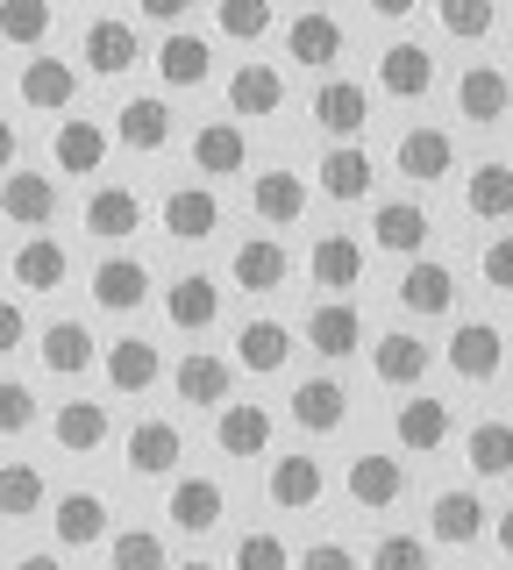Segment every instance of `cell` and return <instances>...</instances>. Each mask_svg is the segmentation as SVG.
I'll return each mask as SVG.
<instances>
[{
    "instance_id": "obj_41",
    "label": "cell",
    "mask_w": 513,
    "mask_h": 570,
    "mask_svg": "<svg viewBox=\"0 0 513 570\" xmlns=\"http://www.w3.org/2000/svg\"><path fill=\"white\" fill-rule=\"evenodd\" d=\"M464 207L477 214V222H506L513 214V165L506 157H485V165L464 178Z\"/></svg>"
},
{
    "instance_id": "obj_53",
    "label": "cell",
    "mask_w": 513,
    "mask_h": 570,
    "mask_svg": "<svg viewBox=\"0 0 513 570\" xmlns=\"http://www.w3.org/2000/svg\"><path fill=\"white\" fill-rule=\"evenodd\" d=\"M293 570H357V549H343V542H307V557H299Z\"/></svg>"
},
{
    "instance_id": "obj_23",
    "label": "cell",
    "mask_w": 513,
    "mask_h": 570,
    "mask_svg": "<svg viewBox=\"0 0 513 570\" xmlns=\"http://www.w3.org/2000/svg\"><path fill=\"white\" fill-rule=\"evenodd\" d=\"M264 492H272V507H286V513L322 507V492H328L322 456H278V463H272V478H264Z\"/></svg>"
},
{
    "instance_id": "obj_47",
    "label": "cell",
    "mask_w": 513,
    "mask_h": 570,
    "mask_svg": "<svg viewBox=\"0 0 513 570\" xmlns=\"http://www.w3.org/2000/svg\"><path fill=\"white\" fill-rule=\"evenodd\" d=\"M215 29L228 43H264L272 36V0H215Z\"/></svg>"
},
{
    "instance_id": "obj_14",
    "label": "cell",
    "mask_w": 513,
    "mask_h": 570,
    "mask_svg": "<svg viewBox=\"0 0 513 570\" xmlns=\"http://www.w3.org/2000/svg\"><path fill=\"white\" fill-rule=\"evenodd\" d=\"M50 534H58V549H93L108 542V499L100 492H65L58 507H50Z\"/></svg>"
},
{
    "instance_id": "obj_56",
    "label": "cell",
    "mask_w": 513,
    "mask_h": 570,
    "mask_svg": "<svg viewBox=\"0 0 513 570\" xmlns=\"http://www.w3.org/2000/svg\"><path fill=\"white\" fill-rule=\"evenodd\" d=\"M14 157H22V136H14V121H0V178L14 171Z\"/></svg>"
},
{
    "instance_id": "obj_54",
    "label": "cell",
    "mask_w": 513,
    "mask_h": 570,
    "mask_svg": "<svg viewBox=\"0 0 513 570\" xmlns=\"http://www.w3.org/2000/svg\"><path fill=\"white\" fill-rule=\"evenodd\" d=\"M22 343H29V314L14 299H0V356H14Z\"/></svg>"
},
{
    "instance_id": "obj_17",
    "label": "cell",
    "mask_w": 513,
    "mask_h": 570,
    "mask_svg": "<svg viewBox=\"0 0 513 570\" xmlns=\"http://www.w3.org/2000/svg\"><path fill=\"white\" fill-rule=\"evenodd\" d=\"M428 343H421L414 328H393V335H378L371 343V371H378V385H393V392H406V385H421L428 379Z\"/></svg>"
},
{
    "instance_id": "obj_13",
    "label": "cell",
    "mask_w": 513,
    "mask_h": 570,
    "mask_svg": "<svg viewBox=\"0 0 513 570\" xmlns=\"http://www.w3.org/2000/svg\"><path fill=\"white\" fill-rule=\"evenodd\" d=\"M100 371H108V385L121 400H136V392H150L165 379V356H157V343H144V335H115L108 356H100Z\"/></svg>"
},
{
    "instance_id": "obj_4",
    "label": "cell",
    "mask_w": 513,
    "mask_h": 570,
    "mask_svg": "<svg viewBox=\"0 0 513 570\" xmlns=\"http://www.w3.org/2000/svg\"><path fill=\"white\" fill-rule=\"evenodd\" d=\"M314 129H328L335 142H357L371 129V86L322 79V86H314Z\"/></svg>"
},
{
    "instance_id": "obj_33",
    "label": "cell",
    "mask_w": 513,
    "mask_h": 570,
    "mask_svg": "<svg viewBox=\"0 0 513 570\" xmlns=\"http://www.w3.org/2000/svg\"><path fill=\"white\" fill-rule=\"evenodd\" d=\"M343 485H349V499H357L364 513H385L406 492V471H399V456H371L364 450V456H349V478H343Z\"/></svg>"
},
{
    "instance_id": "obj_58",
    "label": "cell",
    "mask_w": 513,
    "mask_h": 570,
    "mask_svg": "<svg viewBox=\"0 0 513 570\" xmlns=\"http://www.w3.org/2000/svg\"><path fill=\"white\" fill-rule=\"evenodd\" d=\"M492 542H500V549H506V557H513V507L500 513V521H492Z\"/></svg>"
},
{
    "instance_id": "obj_42",
    "label": "cell",
    "mask_w": 513,
    "mask_h": 570,
    "mask_svg": "<svg viewBox=\"0 0 513 570\" xmlns=\"http://www.w3.org/2000/svg\"><path fill=\"white\" fill-rule=\"evenodd\" d=\"M50 435H58V450L93 456L100 442H108V406H100V400H65L58 421H50Z\"/></svg>"
},
{
    "instance_id": "obj_27",
    "label": "cell",
    "mask_w": 513,
    "mask_h": 570,
    "mask_svg": "<svg viewBox=\"0 0 513 570\" xmlns=\"http://www.w3.org/2000/svg\"><path fill=\"white\" fill-rule=\"evenodd\" d=\"M228 385H236V371L221 364V356H207V350H193V356H179L171 364V392H179L186 406H228Z\"/></svg>"
},
{
    "instance_id": "obj_28",
    "label": "cell",
    "mask_w": 513,
    "mask_h": 570,
    "mask_svg": "<svg viewBox=\"0 0 513 570\" xmlns=\"http://www.w3.org/2000/svg\"><path fill=\"white\" fill-rule=\"evenodd\" d=\"M428 534H435V542H450V549L477 542V534H485V499L464 492V485L435 492V499H428Z\"/></svg>"
},
{
    "instance_id": "obj_57",
    "label": "cell",
    "mask_w": 513,
    "mask_h": 570,
    "mask_svg": "<svg viewBox=\"0 0 513 570\" xmlns=\"http://www.w3.org/2000/svg\"><path fill=\"white\" fill-rule=\"evenodd\" d=\"M414 8H421V0H371V14H385V22H406Z\"/></svg>"
},
{
    "instance_id": "obj_45",
    "label": "cell",
    "mask_w": 513,
    "mask_h": 570,
    "mask_svg": "<svg viewBox=\"0 0 513 570\" xmlns=\"http://www.w3.org/2000/svg\"><path fill=\"white\" fill-rule=\"evenodd\" d=\"M43 36H50V0H0V43L43 50Z\"/></svg>"
},
{
    "instance_id": "obj_3",
    "label": "cell",
    "mask_w": 513,
    "mask_h": 570,
    "mask_svg": "<svg viewBox=\"0 0 513 570\" xmlns=\"http://www.w3.org/2000/svg\"><path fill=\"white\" fill-rule=\"evenodd\" d=\"M79 58L93 79H121V71H136V58H144V36H136V22H121V14H100V22H86Z\"/></svg>"
},
{
    "instance_id": "obj_6",
    "label": "cell",
    "mask_w": 513,
    "mask_h": 570,
    "mask_svg": "<svg viewBox=\"0 0 513 570\" xmlns=\"http://www.w3.org/2000/svg\"><path fill=\"white\" fill-rule=\"evenodd\" d=\"M378 94H385V100H428V94H435V58H428V43H385V50H378Z\"/></svg>"
},
{
    "instance_id": "obj_35",
    "label": "cell",
    "mask_w": 513,
    "mask_h": 570,
    "mask_svg": "<svg viewBox=\"0 0 513 570\" xmlns=\"http://www.w3.org/2000/svg\"><path fill=\"white\" fill-rule=\"evenodd\" d=\"M136 228H144V200H136L129 186H93L86 193V236L121 243V236H136Z\"/></svg>"
},
{
    "instance_id": "obj_5",
    "label": "cell",
    "mask_w": 513,
    "mask_h": 570,
    "mask_svg": "<svg viewBox=\"0 0 513 570\" xmlns=\"http://www.w3.org/2000/svg\"><path fill=\"white\" fill-rule=\"evenodd\" d=\"M193 171H200V186H215V178H236L250 165V136H243V121H207V129H193Z\"/></svg>"
},
{
    "instance_id": "obj_11",
    "label": "cell",
    "mask_w": 513,
    "mask_h": 570,
    "mask_svg": "<svg viewBox=\"0 0 513 570\" xmlns=\"http://www.w3.org/2000/svg\"><path fill=\"white\" fill-rule=\"evenodd\" d=\"M150 299V264L144 257H100L93 264V307L100 314H136Z\"/></svg>"
},
{
    "instance_id": "obj_16",
    "label": "cell",
    "mask_w": 513,
    "mask_h": 570,
    "mask_svg": "<svg viewBox=\"0 0 513 570\" xmlns=\"http://www.w3.org/2000/svg\"><path fill=\"white\" fill-rule=\"evenodd\" d=\"M456 115L477 121V129L506 121L513 115V79H506V71H492V65H471L464 79H456Z\"/></svg>"
},
{
    "instance_id": "obj_51",
    "label": "cell",
    "mask_w": 513,
    "mask_h": 570,
    "mask_svg": "<svg viewBox=\"0 0 513 570\" xmlns=\"http://www.w3.org/2000/svg\"><path fill=\"white\" fill-rule=\"evenodd\" d=\"M29 421H37V392L22 379H0V435H22Z\"/></svg>"
},
{
    "instance_id": "obj_22",
    "label": "cell",
    "mask_w": 513,
    "mask_h": 570,
    "mask_svg": "<svg viewBox=\"0 0 513 570\" xmlns=\"http://www.w3.org/2000/svg\"><path fill=\"white\" fill-rule=\"evenodd\" d=\"M207 71H215V43L193 29H171L165 43H157V79L171 86V94H186V86H207Z\"/></svg>"
},
{
    "instance_id": "obj_26",
    "label": "cell",
    "mask_w": 513,
    "mask_h": 570,
    "mask_svg": "<svg viewBox=\"0 0 513 570\" xmlns=\"http://www.w3.org/2000/svg\"><path fill=\"white\" fill-rule=\"evenodd\" d=\"M215 442H221V456H264V450H272V406L228 400L215 414Z\"/></svg>"
},
{
    "instance_id": "obj_59",
    "label": "cell",
    "mask_w": 513,
    "mask_h": 570,
    "mask_svg": "<svg viewBox=\"0 0 513 570\" xmlns=\"http://www.w3.org/2000/svg\"><path fill=\"white\" fill-rule=\"evenodd\" d=\"M14 570H65V563L50 557V549H37V557H22V563H14Z\"/></svg>"
},
{
    "instance_id": "obj_30",
    "label": "cell",
    "mask_w": 513,
    "mask_h": 570,
    "mask_svg": "<svg viewBox=\"0 0 513 570\" xmlns=\"http://www.w3.org/2000/svg\"><path fill=\"white\" fill-rule=\"evenodd\" d=\"M286 58L307 65V71H328L335 58H343V22H335L328 8H307V14L286 29Z\"/></svg>"
},
{
    "instance_id": "obj_12",
    "label": "cell",
    "mask_w": 513,
    "mask_h": 570,
    "mask_svg": "<svg viewBox=\"0 0 513 570\" xmlns=\"http://www.w3.org/2000/svg\"><path fill=\"white\" fill-rule=\"evenodd\" d=\"M307 278L322 285V293H335V299H343L349 285L364 278V243H357V236H343V228L314 236V249H307Z\"/></svg>"
},
{
    "instance_id": "obj_48",
    "label": "cell",
    "mask_w": 513,
    "mask_h": 570,
    "mask_svg": "<svg viewBox=\"0 0 513 570\" xmlns=\"http://www.w3.org/2000/svg\"><path fill=\"white\" fill-rule=\"evenodd\" d=\"M435 14H442V36L477 43V36H492V22H500V0H435Z\"/></svg>"
},
{
    "instance_id": "obj_8",
    "label": "cell",
    "mask_w": 513,
    "mask_h": 570,
    "mask_svg": "<svg viewBox=\"0 0 513 570\" xmlns=\"http://www.w3.org/2000/svg\"><path fill=\"white\" fill-rule=\"evenodd\" d=\"M165 321L179 335H207L221 321V285L207 278V272H186V278H171L165 285Z\"/></svg>"
},
{
    "instance_id": "obj_36",
    "label": "cell",
    "mask_w": 513,
    "mask_h": 570,
    "mask_svg": "<svg viewBox=\"0 0 513 570\" xmlns=\"http://www.w3.org/2000/svg\"><path fill=\"white\" fill-rule=\"evenodd\" d=\"M293 328L286 321H243V335H236V364L243 371H257V379H272V371H286L293 364Z\"/></svg>"
},
{
    "instance_id": "obj_7",
    "label": "cell",
    "mask_w": 513,
    "mask_h": 570,
    "mask_svg": "<svg viewBox=\"0 0 513 570\" xmlns=\"http://www.w3.org/2000/svg\"><path fill=\"white\" fill-rule=\"evenodd\" d=\"M228 278H236L250 299L278 293V285L293 278V257H286V243H278V236H250V243H236V257H228Z\"/></svg>"
},
{
    "instance_id": "obj_2",
    "label": "cell",
    "mask_w": 513,
    "mask_h": 570,
    "mask_svg": "<svg viewBox=\"0 0 513 570\" xmlns=\"http://www.w3.org/2000/svg\"><path fill=\"white\" fill-rule=\"evenodd\" d=\"M442 356H450V371L464 385H492V379H500V364H506V328H500V321H464Z\"/></svg>"
},
{
    "instance_id": "obj_50",
    "label": "cell",
    "mask_w": 513,
    "mask_h": 570,
    "mask_svg": "<svg viewBox=\"0 0 513 570\" xmlns=\"http://www.w3.org/2000/svg\"><path fill=\"white\" fill-rule=\"evenodd\" d=\"M371 570H428V542L421 534H385L371 549Z\"/></svg>"
},
{
    "instance_id": "obj_43",
    "label": "cell",
    "mask_w": 513,
    "mask_h": 570,
    "mask_svg": "<svg viewBox=\"0 0 513 570\" xmlns=\"http://www.w3.org/2000/svg\"><path fill=\"white\" fill-rule=\"evenodd\" d=\"M464 463L477 478H506L513 471V421H477L464 435Z\"/></svg>"
},
{
    "instance_id": "obj_21",
    "label": "cell",
    "mask_w": 513,
    "mask_h": 570,
    "mask_svg": "<svg viewBox=\"0 0 513 570\" xmlns=\"http://www.w3.org/2000/svg\"><path fill=\"white\" fill-rule=\"evenodd\" d=\"M250 214H257V222L264 228H293L299 222V214H307V178H299V171H257L250 178Z\"/></svg>"
},
{
    "instance_id": "obj_24",
    "label": "cell",
    "mask_w": 513,
    "mask_h": 570,
    "mask_svg": "<svg viewBox=\"0 0 513 570\" xmlns=\"http://www.w3.org/2000/svg\"><path fill=\"white\" fill-rule=\"evenodd\" d=\"M50 165L72 171V178L100 171V165H108V129H100V121H86V115H65L58 136H50Z\"/></svg>"
},
{
    "instance_id": "obj_32",
    "label": "cell",
    "mask_w": 513,
    "mask_h": 570,
    "mask_svg": "<svg viewBox=\"0 0 513 570\" xmlns=\"http://www.w3.org/2000/svg\"><path fill=\"white\" fill-rule=\"evenodd\" d=\"M179 456H186V435L171 421H136L129 428V471L136 478H171Z\"/></svg>"
},
{
    "instance_id": "obj_37",
    "label": "cell",
    "mask_w": 513,
    "mask_h": 570,
    "mask_svg": "<svg viewBox=\"0 0 513 570\" xmlns=\"http://www.w3.org/2000/svg\"><path fill=\"white\" fill-rule=\"evenodd\" d=\"M393 435H399V450L406 456H435L442 442H450V400H406L399 406V421H393Z\"/></svg>"
},
{
    "instance_id": "obj_10",
    "label": "cell",
    "mask_w": 513,
    "mask_h": 570,
    "mask_svg": "<svg viewBox=\"0 0 513 570\" xmlns=\"http://www.w3.org/2000/svg\"><path fill=\"white\" fill-rule=\"evenodd\" d=\"M371 178H378V171H371V150H364V142H335V150H322V157H314V186H322L328 193V200H371Z\"/></svg>"
},
{
    "instance_id": "obj_1",
    "label": "cell",
    "mask_w": 513,
    "mask_h": 570,
    "mask_svg": "<svg viewBox=\"0 0 513 570\" xmlns=\"http://www.w3.org/2000/svg\"><path fill=\"white\" fill-rule=\"evenodd\" d=\"M428 236H435V222H428V207L421 200H378L371 207V249H385V257H428Z\"/></svg>"
},
{
    "instance_id": "obj_20",
    "label": "cell",
    "mask_w": 513,
    "mask_h": 570,
    "mask_svg": "<svg viewBox=\"0 0 513 570\" xmlns=\"http://www.w3.org/2000/svg\"><path fill=\"white\" fill-rule=\"evenodd\" d=\"M115 136L129 142L136 157H157V150L171 142V100H165V94H136V100H121Z\"/></svg>"
},
{
    "instance_id": "obj_34",
    "label": "cell",
    "mask_w": 513,
    "mask_h": 570,
    "mask_svg": "<svg viewBox=\"0 0 513 570\" xmlns=\"http://www.w3.org/2000/svg\"><path fill=\"white\" fill-rule=\"evenodd\" d=\"M286 414H293L299 428H307V435H335V428L349 421V392L335 385V379H299Z\"/></svg>"
},
{
    "instance_id": "obj_15",
    "label": "cell",
    "mask_w": 513,
    "mask_h": 570,
    "mask_svg": "<svg viewBox=\"0 0 513 570\" xmlns=\"http://www.w3.org/2000/svg\"><path fill=\"white\" fill-rule=\"evenodd\" d=\"M157 222H165L171 243H207V236L221 228V200H215L207 186H179V193H165Z\"/></svg>"
},
{
    "instance_id": "obj_39",
    "label": "cell",
    "mask_w": 513,
    "mask_h": 570,
    "mask_svg": "<svg viewBox=\"0 0 513 570\" xmlns=\"http://www.w3.org/2000/svg\"><path fill=\"white\" fill-rule=\"evenodd\" d=\"M307 343L322 350V356H357V343H364V314L349 307V299H322V307L307 314Z\"/></svg>"
},
{
    "instance_id": "obj_25",
    "label": "cell",
    "mask_w": 513,
    "mask_h": 570,
    "mask_svg": "<svg viewBox=\"0 0 513 570\" xmlns=\"http://www.w3.org/2000/svg\"><path fill=\"white\" fill-rule=\"evenodd\" d=\"M286 107V79H278V65H236V79H228V115H243V121H264V115H278Z\"/></svg>"
},
{
    "instance_id": "obj_31",
    "label": "cell",
    "mask_w": 513,
    "mask_h": 570,
    "mask_svg": "<svg viewBox=\"0 0 513 570\" xmlns=\"http://www.w3.org/2000/svg\"><path fill=\"white\" fill-rule=\"evenodd\" d=\"M8 272H14V285H29V293H58V285L72 278V249H65L58 236H22Z\"/></svg>"
},
{
    "instance_id": "obj_55",
    "label": "cell",
    "mask_w": 513,
    "mask_h": 570,
    "mask_svg": "<svg viewBox=\"0 0 513 570\" xmlns=\"http://www.w3.org/2000/svg\"><path fill=\"white\" fill-rule=\"evenodd\" d=\"M136 8H144V14H150V22H171V29H179V22H186V8H193V0H136Z\"/></svg>"
},
{
    "instance_id": "obj_60",
    "label": "cell",
    "mask_w": 513,
    "mask_h": 570,
    "mask_svg": "<svg viewBox=\"0 0 513 570\" xmlns=\"http://www.w3.org/2000/svg\"><path fill=\"white\" fill-rule=\"evenodd\" d=\"M179 570H215V563H179Z\"/></svg>"
},
{
    "instance_id": "obj_40",
    "label": "cell",
    "mask_w": 513,
    "mask_h": 570,
    "mask_svg": "<svg viewBox=\"0 0 513 570\" xmlns=\"http://www.w3.org/2000/svg\"><path fill=\"white\" fill-rule=\"evenodd\" d=\"M37 356L50 379H79L86 364H93V335H86V321H50L37 335Z\"/></svg>"
},
{
    "instance_id": "obj_19",
    "label": "cell",
    "mask_w": 513,
    "mask_h": 570,
    "mask_svg": "<svg viewBox=\"0 0 513 570\" xmlns=\"http://www.w3.org/2000/svg\"><path fill=\"white\" fill-rule=\"evenodd\" d=\"M79 100V65L65 58H29L22 65V107L29 115H65Z\"/></svg>"
},
{
    "instance_id": "obj_44",
    "label": "cell",
    "mask_w": 513,
    "mask_h": 570,
    "mask_svg": "<svg viewBox=\"0 0 513 570\" xmlns=\"http://www.w3.org/2000/svg\"><path fill=\"white\" fill-rule=\"evenodd\" d=\"M43 499H50V485H43L37 463H0V513H8V521L43 513Z\"/></svg>"
},
{
    "instance_id": "obj_9",
    "label": "cell",
    "mask_w": 513,
    "mask_h": 570,
    "mask_svg": "<svg viewBox=\"0 0 513 570\" xmlns=\"http://www.w3.org/2000/svg\"><path fill=\"white\" fill-rule=\"evenodd\" d=\"M393 171L414 178V186H442V178L456 171V142H450V129H406L399 150H393Z\"/></svg>"
},
{
    "instance_id": "obj_18",
    "label": "cell",
    "mask_w": 513,
    "mask_h": 570,
    "mask_svg": "<svg viewBox=\"0 0 513 570\" xmlns=\"http://www.w3.org/2000/svg\"><path fill=\"white\" fill-rule=\"evenodd\" d=\"M399 307L442 321V314L456 307V272H450V264H435V257H414V264L399 272Z\"/></svg>"
},
{
    "instance_id": "obj_46",
    "label": "cell",
    "mask_w": 513,
    "mask_h": 570,
    "mask_svg": "<svg viewBox=\"0 0 513 570\" xmlns=\"http://www.w3.org/2000/svg\"><path fill=\"white\" fill-rule=\"evenodd\" d=\"M108 570H171L165 563V534H150V528L108 534Z\"/></svg>"
},
{
    "instance_id": "obj_38",
    "label": "cell",
    "mask_w": 513,
    "mask_h": 570,
    "mask_svg": "<svg viewBox=\"0 0 513 570\" xmlns=\"http://www.w3.org/2000/svg\"><path fill=\"white\" fill-rule=\"evenodd\" d=\"M221 507H228V499H221L215 478H179L171 499H165V521L179 528V534H207V528L221 521Z\"/></svg>"
},
{
    "instance_id": "obj_52",
    "label": "cell",
    "mask_w": 513,
    "mask_h": 570,
    "mask_svg": "<svg viewBox=\"0 0 513 570\" xmlns=\"http://www.w3.org/2000/svg\"><path fill=\"white\" fill-rule=\"evenodd\" d=\"M477 272H485L492 293H513V236H492L485 249H477Z\"/></svg>"
},
{
    "instance_id": "obj_29",
    "label": "cell",
    "mask_w": 513,
    "mask_h": 570,
    "mask_svg": "<svg viewBox=\"0 0 513 570\" xmlns=\"http://www.w3.org/2000/svg\"><path fill=\"white\" fill-rule=\"evenodd\" d=\"M0 214H8L14 228L37 236L50 214H58V186H50L43 171H8V178H0Z\"/></svg>"
},
{
    "instance_id": "obj_49",
    "label": "cell",
    "mask_w": 513,
    "mask_h": 570,
    "mask_svg": "<svg viewBox=\"0 0 513 570\" xmlns=\"http://www.w3.org/2000/svg\"><path fill=\"white\" fill-rule=\"evenodd\" d=\"M236 570H293V549L278 542L272 528H250V534L236 542Z\"/></svg>"
}]
</instances>
